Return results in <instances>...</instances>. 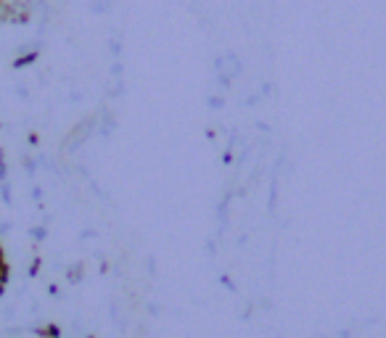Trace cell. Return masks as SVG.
I'll return each instance as SVG.
<instances>
[{
	"label": "cell",
	"instance_id": "277c9868",
	"mask_svg": "<svg viewBox=\"0 0 386 338\" xmlns=\"http://www.w3.org/2000/svg\"><path fill=\"white\" fill-rule=\"evenodd\" d=\"M0 314H3V320H8V323H13V320H16V307H11V304H3V309H0Z\"/></svg>",
	"mask_w": 386,
	"mask_h": 338
},
{
	"label": "cell",
	"instance_id": "5b68a950",
	"mask_svg": "<svg viewBox=\"0 0 386 338\" xmlns=\"http://www.w3.org/2000/svg\"><path fill=\"white\" fill-rule=\"evenodd\" d=\"M6 283H8V265L0 259V293H3V288H6Z\"/></svg>",
	"mask_w": 386,
	"mask_h": 338
},
{
	"label": "cell",
	"instance_id": "8992f818",
	"mask_svg": "<svg viewBox=\"0 0 386 338\" xmlns=\"http://www.w3.org/2000/svg\"><path fill=\"white\" fill-rule=\"evenodd\" d=\"M220 283H222V288H228V291H236V283H233V280H230L228 275H222V278H220Z\"/></svg>",
	"mask_w": 386,
	"mask_h": 338
},
{
	"label": "cell",
	"instance_id": "6da1fadb",
	"mask_svg": "<svg viewBox=\"0 0 386 338\" xmlns=\"http://www.w3.org/2000/svg\"><path fill=\"white\" fill-rule=\"evenodd\" d=\"M215 72H217V80L220 84H225L228 87L238 74H241V61L236 53H222L217 61H215Z\"/></svg>",
	"mask_w": 386,
	"mask_h": 338
},
{
	"label": "cell",
	"instance_id": "ba28073f",
	"mask_svg": "<svg viewBox=\"0 0 386 338\" xmlns=\"http://www.w3.org/2000/svg\"><path fill=\"white\" fill-rule=\"evenodd\" d=\"M16 96L24 98V101H27V98H29V90H27L24 84H16Z\"/></svg>",
	"mask_w": 386,
	"mask_h": 338
},
{
	"label": "cell",
	"instance_id": "7a4b0ae2",
	"mask_svg": "<svg viewBox=\"0 0 386 338\" xmlns=\"http://www.w3.org/2000/svg\"><path fill=\"white\" fill-rule=\"evenodd\" d=\"M0 198H3V204H6V206H11V204H13V198H11V185H8V182H0Z\"/></svg>",
	"mask_w": 386,
	"mask_h": 338
},
{
	"label": "cell",
	"instance_id": "9c48e42d",
	"mask_svg": "<svg viewBox=\"0 0 386 338\" xmlns=\"http://www.w3.org/2000/svg\"><path fill=\"white\" fill-rule=\"evenodd\" d=\"M209 106H212V109H222V98L212 96V98H209Z\"/></svg>",
	"mask_w": 386,
	"mask_h": 338
},
{
	"label": "cell",
	"instance_id": "30bf717a",
	"mask_svg": "<svg viewBox=\"0 0 386 338\" xmlns=\"http://www.w3.org/2000/svg\"><path fill=\"white\" fill-rule=\"evenodd\" d=\"M32 198H35V201H43V188L32 185Z\"/></svg>",
	"mask_w": 386,
	"mask_h": 338
},
{
	"label": "cell",
	"instance_id": "3957f363",
	"mask_svg": "<svg viewBox=\"0 0 386 338\" xmlns=\"http://www.w3.org/2000/svg\"><path fill=\"white\" fill-rule=\"evenodd\" d=\"M29 235H32V241H45L48 238V230H45V225H40V228H32L29 230Z\"/></svg>",
	"mask_w": 386,
	"mask_h": 338
},
{
	"label": "cell",
	"instance_id": "8fae6325",
	"mask_svg": "<svg viewBox=\"0 0 386 338\" xmlns=\"http://www.w3.org/2000/svg\"><path fill=\"white\" fill-rule=\"evenodd\" d=\"M206 254H212V256L217 254V246H215V241H209V243H206Z\"/></svg>",
	"mask_w": 386,
	"mask_h": 338
},
{
	"label": "cell",
	"instance_id": "52a82bcc",
	"mask_svg": "<svg viewBox=\"0 0 386 338\" xmlns=\"http://www.w3.org/2000/svg\"><path fill=\"white\" fill-rule=\"evenodd\" d=\"M145 309H148V314H154V317H159V314H162V309L157 307V302H148V304H145Z\"/></svg>",
	"mask_w": 386,
	"mask_h": 338
}]
</instances>
